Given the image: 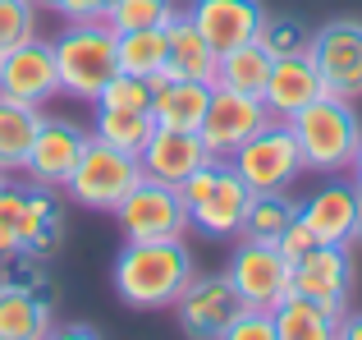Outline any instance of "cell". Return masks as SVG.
Returning a JSON list of instances; mask_svg holds the SVG:
<instances>
[{
  "mask_svg": "<svg viewBox=\"0 0 362 340\" xmlns=\"http://www.w3.org/2000/svg\"><path fill=\"white\" fill-rule=\"evenodd\" d=\"M37 125H42V106H28V101H14L0 92V170H23L28 166V147L37 138Z\"/></svg>",
  "mask_w": 362,
  "mask_h": 340,
  "instance_id": "obj_23",
  "label": "cell"
},
{
  "mask_svg": "<svg viewBox=\"0 0 362 340\" xmlns=\"http://www.w3.org/2000/svg\"><path fill=\"white\" fill-rule=\"evenodd\" d=\"M0 285L28 290V295H46V253H33V249L0 253Z\"/></svg>",
  "mask_w": 362,
  "mask_h": 340,
  "instance_id": "obj_30",
  "label": "cell"
},
{
  "mask_svg": "<svg viewBox=\"0 0 362 340\" xmlns=\"http://www.w3.org/2000/svg\"><path fill=\"white\" fill-rule=\"evenodd\" d=\"M206 162H211V152H206L197 129H160L156 125V134H151L147 147L138 152L142 175L165 179V184H175V188L184 184V179H193Z\"/></svg>",
  "mask_w": 362,
  "mask_h": 340,
  "instance_id": "obj_15",
  "label": "cell"
},
{
  "mask_svg": "<svg viewBox=\"0 0 362 340\" xmlns=\"http://www.w3.org/2000/svg\"><path fill=\"white\" fill-rule=\"evenodd\" d=\"M115 60L124 74H142L156 79L165 69V28H133V33H115Z\"/></svg>",
  "mask_w": 362,
  "mask_h": 340,
  "instance_id": "obj_28",
  "label": "cell"
},
{
  "mask_svg": "<svg viewBox=\"0 0 362 340\" xmlns=\"http://www.w3.org/2000/svg\"><path fill=\"white\" fill-rule=\"evenodd\" d=\"M321 74L317 64L308 60V51L298 55H275L271 60V74H266V88H262V101L275 120H293L308 101L321 97Z\"/></svg>",
  "mask_w": 362,
  "mask_h": 340,
  "instance_id": "obj_17",
  "label": "cell"
},
{
  "mask_svg": "<svg viewBox=\"0 0 362 340\" xmlns=\"http://www.w3.org/2000/svg\"><path fill=\"white\" fill-rule=\"evenodd\" d=\"M308 60L317 64L321 88L330 97H344V101L362 97V23L358 18H330V23L312 28Z\"/></svg>",
  "mask_w": 362,
  "mask_h": 340,
  "instance_id": "obj_7",
  "label": "cell"
},
{
  "mask_svg": "<svg viewBox=\"0 0 362 340\" xmlns=\"http://www.w3.org/2000/svg\"><path fill=\"white\" fill-rule=\"evenodd\" d=\"M335 336H339V340H362V313H358V317L344 313V317H339V332H335Z\"/></svg>",
  "mask_w": 362,
  "mask_h": 340,
  "instance_id": "obj_37",
  "label": "cell"
},
{
  "mask_svg": "<svg viewBox=\"0 0 362 340\" xmlns=\"http://www.w3.org/2000/svg\"><path fill=\"white\" fill-rule=\"evenodd\" d=\"M110 216L119 221L124 239H184V230H193L184 188L165 184V179H151V175H142L119 198V207Z\"/></svg>",
  "mask_w": 362,
  "mask_h": 340,
  "instance_id": "obj_6",
  "label": "cell"
},
{
  "mask_svg": "<svg viewBox=\"0 0 362 340\" xmlns=\"http://www.w3.org/2000/svg\"><path fill=\"white\" fill-rule=\"evenodd\" d=\"M293 138H298V152H303V170H317V175H339L354 162L358 143H362V120L354 110V101L344 97H330L321 92L317 101L298 110L289 120Z\"/></svg>",
  "mask_w": 362,
  "mask_h": 340,
  "instance_id": "obj_2",
  "label": "cell"
},
{
  "mask_svg": "<svg viewBox=\"0 0 362 340\" xmlns=\"http://www.w3.org/2000/svg\"><path fill=\"white\" fill-rule=\"evenodd\" d=\"M0 92L28 106H46L51 97H60V69H55V46L42 37L0 51Z\"/></svg>",
  "mask_w": 362,
  "mask_h": 340,
  "instance_id": "obj_12",
  "label": "cell"
},
{
  "mask_svg": "<svg viewBox=\"0 0 362 340\" xmlns=\"http://www.w3.org/2000/svg\"><path fill=\"white\" fill-rule=\"evenodd\" d=\"M271 120L275 115L266 110V101L257 97V92H234V88H221V83H216L211 101H206V115H202V125H197V134H202V143H206V152H211V157L230 162L247 138H252L257 129H266Z\"/></svg>",
  "mask_w": 362,
  "mask_h": 340,
  "instance_id": "obj_9",
  "label": "cell"
},
{
  "mask_svg": "<svg viewBox=\"0 0 362 340\" xmlns=\"http://www.w3.org/2000/svg\"><path fill=\"white\" fill-rule=\"evenodd\" d=\"M271 317H275V340H335L344 313H335V308L289 290V295L271 308Z\"/></svg>",
  "mask_w": 362,
  "mask_h": 340,
  "instance_id": "obj_21",
  "label": "cell"
},
{
  "mask_svg": "<svg viewBox=\"0 0 362 340\" xmlns=\"http://www.w3.org/2000/svg\"><path fill=\"white\" fill-rule=\"evenodd\" d=\"M216 83H197V79H175L170 69H160L151 79V115L160 129H197L206 115Z\"/></svg>",
  "mask_w": 362,
  "mask_h": 340,
  "instance_id": "obj_19",
  "label": "cell"
},
{
  "mask_svg": "<svg viewBox=\"0 0 362 340\" xmlns=\"http://www.w3.org/2000/svg\"><path fill=\"white\" fill-rule=\"evenodd\" d=\"M293 290L344 313L349 295H354V253H349V244H312L293 262Z\"/></svg>",
  "mask_w": 362,
  "mask_h": 340,
  "instance_id": "obj_14",
  "label": "cell"
},
{
  "mask_svg": "<svg viewBox=\"0 0 362 340\" xmlns=\"http://www.w3.org/2000/svg\"><path fill=\"white\" fill-rule=\"evenodd\" d=\"M88 129L74 125V120H60V115H42V125H37V138L33 147H28V166L23 175L33 179V184H46V188H64V179L74 175V166H78L83 147H88Z\"/></svg>",
  "mask_w": 362,
  "mask_h": 340,
  "instance_id": "obj_13",
  "label": "cell"
},
{
  "mask_svg": "<svg viewBox=\"0 0 362 340\" xmlns=\"http://www.w3.org/2000/svg\"><path fill=\"white\" fill-rule=\"evenodd\" d=\"M271 60H275V55L266 51L257 37L243 42V46H230V51H221L216 83H221V88H234V92H257V97H262L266 74H271Z\"/></svg>",
  "mask_w": 362,
  "mask_h": 340,
  "instance_id": "obj_25",
  "label": "cell"
},
{
  "mask_svg": "<svg viewBox=\"0 0 362 340\" xmlns=\"http://www.w3.org/2000/svg\"><path fill=\"white\" fill-rule=\"evenodd\" d=\"M184 203H188V225L206 239H239L243 216L252 203V188L243 184V175L230 162L211 157L193 179H184Z\"/></svg>",
  "mask_w": 362,
  "mask_h": 340,
  "instance_id": "obj_3",
  "label": "cell"
},
{
  "mask_svg": "<svg viewBox=\"0 0 362 340\" xmlns=\"http://www.w3.org/2000/svg\"><path fill=\"white\" fill-rule=\"evenodd\" d=\"M33 5L51 9V14L64 18V23H88V18H106L110 0H33Z\"/></svg>",
  "mask_w": 362,
  "mask_h": 340,
  "instance_id": "obj_34",
  "label": "cell"
},
{
  "mask_svg": "<svg viewBox=\"0 0 362 340\" xmlns=\"http://www.w3.org/2000/svg\"><path fill=\"white\" fill-rule=\"evenodd\" d=\"M138 179H142L138 157L119 152V147L101 143V138H88L74 175L64 179V193H69V203L88 207V212H115L119 198L129 193Z\"/></svg>",
  "mask_w": 362,
  "mask_h": 340,
  "instance_id": "obj_5",
  "label": "cell"
},
{
  "mask_svg": "<svg viewBox=\"0 0 362 340\" xmlns=\"http://www.w3.org/2000/svg\"><path fill=\"white\" fill-rule=\"evenodd\" d=\"M312 244H317V234H312L308 225H303L298 216H293V221H289V225H284V230H280V239H275V249H280V253H284V258H289V262H298L303 253L312 249Z\"/></svg>",
  "mask_w": 362,
  "mask_h": 340,
  "instance_id": "obj_36",
  "label": "cell"
},
{
  "mask_svg": "<svg viewBox=\"0 0 362 340\" xmlns=\"http://www.w3.org/2000/svg\"><path fill=\"white\" fill-rule=\"evenodd\" d=\"M101 106H133V110H151V79H142V74H115V79L101 88ZM92 101V106H97Z\"/></svg>",
  "mask_w": 362,
  "mask_h": 340,
  "instance_id": "obj_32",
  "label": "cell"
},
{
  "mask_svg": "<svg viewBox=\"0 0 362 340\" xmlns=\"http://www.w3.org/2000/svg\"><path fill=\"white\" fill-rule=\"evenodd\" d=\"M354 216L358 184H321L312 198L298 203V221L317 234V244H349L354 249Z\"/></svg>",
  "mask_w": 362,
  "mask_h": 340,
  "instance_id": "obj_18",
  "label": "cell"
},
{
  "mask_svg": "<svg viewBox=\"0 0 362 340\" xmlns=\"http://www.w3.org/2000/svg\"><path fill=\"white\" fill-rule=\"evenodd\" d=\"M243 313H247V304H243L239 290H234L230 276H193L188 290L175 299L179 332L197 336V340H225V332Z\"/></svg>",
  "mask_w": 362,
  "mask_h": 340,
  "instance_id": "obj_10",
  "label": "cell"
},
{
  "mask_svg": "<svg viewBox=\"0 0 362 340\" xmlns=\"http://www.w3.org/2000/svg\"><path fill=\"white\" fill-rule=\"evenodd\" d=\"M0 295H5V285H0Z\"/></svg>",
  "mask_w": 362,
  "mask_h": 340,
  "instance_id": "obj_41",
  "label": "cell"
},
{
  "mask_svg": "<svg viewBox=\"0 0 362 340\" xmlns=\"http://www.w3.org/2000/svg\"><path fill=\"white\" fill-rule=\"evenodd\" d=\"M225 340H275V317L266 308H247L239 322L225 332Z\"/></svg>",
  "mask_w": 362,
  "mask_h": 340,
  "instance_id": "obj_35",
  "label": "cell"
},
{
  "mask_svg": "<svg viewBox=\"0 0 362 340\" xmlns=\"http://www.w3.org/2000/svg\"><path fill=\"white\" fill-rule=\"evenodd\" d=\"M175 14V0H110L106 23L115 33H133V28H165Z\"/></svg>",
  "mask_w": 362,
  "mask_h": 340,
  "instance_id": "obj_29",
  "label": "cell"
},
{
  "mask_svg": "<svg viewBox=\"0 0 362 340\" xmlns=\"http://www.w3.org/2000/svg\"><path fill=\"white\" fill-rule=\"evenodd\" d=\"M349 175H354V184L362 188V143H358V152H354V162H349Z\"/></svg>",
  "mask_w": 362,
  "mask_h": 340,
  "instance_id": "obj_38",
  "label": "cell"
},
{
  "mask_svg": "<svg viewBox=\"0 0 362 340\" xmlns=\"http://www.w3.org/2000/svg\"><path fill=\"white\" fill-rule=\"evenodd\" d=\"M225 276L234 280V290L243 295L247 308H266V313H271V308L293 290V262L284 258L275 244L239 239V249H234Z\"/></svg>",
  "mask_w": 362,
  "mask_h": 340,
  "instance_id": "obj_11",
  "label": "cell"
},
{
  "mask_svg": "<svg viewBox=\"0 0 362 340\" xmlns=\"http://www.w3.org/2000/svg\"><path fill=\"white\" fill-rule=\"evenodd\" d=\"M37 37V5L33 0H0V51Z\"/></svg>",
  "mask_w": 362,
  "mask_h": 340,
  "instance_id": "obj_33",
  "label": "cell"
},
{
  "mask_svg": "<svg viewBox=\"0 0 362 340\" xmlns=\"http://www.w3.org/2000/svg\"><path fill=\"white\" fill-rule=\"evenodd\" d=\"M230 166L243 175V184L252 193H262V188H289L303 175V152H298V138H293L289 120H271L266 129H257L230 157Z\"/></svg>",
  "mask_w": 362,
  "mask_h": 340,
  "instance_id": "obj_8",
  "label": "cell"
},
{
  "mask_svg": "<svg viewBox=\"0 0 362 340\" xmlns=\"http://www.w3.org/2000/svg\"><path fill=\"white\" fill-rule=\"evenodd\" d=\"M5 184H9V179H5V170H0V188H5Z\"/></svg>",
  "mask_w": 362,
  "mask_h": 340,
  "instance_id": "obj_40",
  "label": "cell"
},
{
  "mask_svg": "<svg viewBox=\"0 0 362 340\" xmlns=\"http://www.w3.org/2000/svg\"><path fill=\"white\" fill-rule=\"evenodd\" d=\"M55 244H60V203H55V188L28 184L23 188V249L51 253Z\"/></svg>",
  "mask_w": 362,
  "mask_h": 340,
  "instance_id": "obj_26",
  "label": "cell"
},
{
  "mask_svg": "<svg viewBox=\"0 0 362 340\" xmlns=\"http://www.w3.org/2000/svg\"><path fill=\"white\" fill-rule=\"evenodd\" d=\"M51 46H55V69H60V92H69L78 101H97L101 88L119 74L115 28L106 18L69 23Z\"/></svg>",
  "mask_w": 362,
  "mask_h": 340,
  "instance_id": "obj_4",
  "label": "cell"
},
{
  "mask_svg": "<svg viewBox=\"0 0 362 340\" xmlns=\"http://www.w3.org/2000/svg\"><path fill=\"white\" fill-rule=\"evenodd\" d=\"M165 69L175 79H197V83H216V69H221V51L206 42L193 28L188 14H175L165 23Z\"/></svg>",
  "mask_w": 362,
  "mask_h": 340,
  "instance_id": "obj_20",
  "label": "cell"
},
{
  "mask_svg": "<svg viewBox=\"0 0 362 340\" xmlns=\"http://www.w3.org/2000/svg\"><path fill=\"white\" fill-rule=\"evenodd\" d=\"M257 42H262L271 55H298V51H308L312 28L303 23V18H293V14H266Z\"/></svg>",
  "mask_w": 362,
  "mask_h": 340,
  "instance_id": "obj_31",
  "label": "cell"
},
{
  "mask_svg": "<svg viewBox=\"0 0 362 340\" xmlns=\"http://www.w3.org/2000/svg\"><path fill=\"white\" fill-rule=\"evenodd\" d=\"M188 18L216 51H230V46H243L262 33L266 5L262 0H193Z\"/></svg>",
  "mask_w": 362,
  "mask_h": 340,
  "instance_id": "obj_16",
  "label": "cell"
},
{
  "mask_svg": "<svg viewBox=\"0 0 362 340\" xmlns=\"http://www.w3.org/2000/svg\"><path fill=\"white\" fill-rule=\"evenodd\" d=\"M51 332V299L5 290L0 295V340H42Z\"/></svg>",
  "mask_w": 362,
  "mask_h": 340,
  "instance_id": "obj_24",
  "label": "cell"
},
{
  "mask_svg": "<svg viewBox=\"0 0 362 340\" xmlns=\"http://www.w3.org/2000/svg\"><path fill=\"white\" fill-rule=\"evenodd\" d=\"M354 244H362V188H358V216H354Z\"/></svg>",
  "mask_w": 362,
  "mask_h": 340,
  "instance_id": "obj_39",
  "label": "cell"
},
{
  "mask_svg": "<svg viewBox=\"0 0 362 340\" xmlns=\"http://www.w3.org/2000/svg\"><path fill=\"white\" fill-rule=\"evenodd\" d=\"M156 134V115L151 110H133V106H101L97 101V115H92V138L119 147V152L138 157L147 147V138Z\"/></svg>",
  "mask_w": 362,
  "mask_h": 340,
  "instance_id": "obj_22",
  "label": "cell"
},
{
  "mask_svg": "<svg viewBox=\"0 0 362 340\" xmlns=\"http://www.w3.org/2000/svg\"><path fill=\"white\" fill-rule=\"evenodd\" d=\"M193 276L197 267L184 239H129L115 258V271H110L115 295L138 313L175 308V299L188 290Z\"/></svg>",
  "mask_w": 362,
  "mask_h": 340,
  "instance_id": "obj_1",
  "label": "cell"
},
{
  "mask_svg": "<svg viewBox=\"0 0 362 340\" xmlns=\"http://www.w3.org/2000/svg\"><path fill=\"white\" fill-rule=\"evenodd\" d=\"M298 216V203H293L284 188H262V193H252V203H247V216H243V234L239 239H262V244H275L280 239V230Z\"/></svg>",
  "mask_w": 362,
  "mask_h": 340,
  "instance_id": "obj_27",
  "label": "cell"
}]
</instances>
